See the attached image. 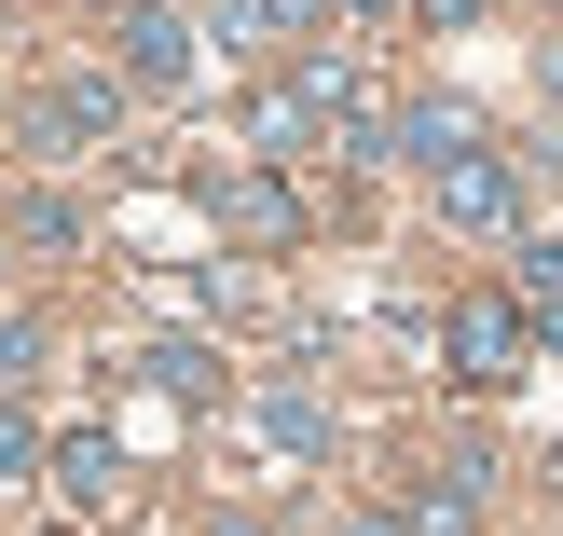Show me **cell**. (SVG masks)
<instances>
[{
	"instance_id": "6da1fadb",
	"label": "cell",
	"mask_w": 563,
	"mask_h": 536,
	"mask_svg": "<svg viewBox=\"0 0 563 536\" xmlns=\"http://www.w3.org/2000/svg\"><path fill=\"white\" fill-rule=\"evenodd\" d=\"M192 42H207V28H192L179 0H124V14H110V69L152 83V97H179V83H192Z\"/></svg>"
},
{
	"instance_id": "7a4b0ae2",
	"label": "cell",
	"mask_w": 563,
	"mask_h": 536,
	"mask_svg": "<svg viewBox=\"0 0 563 536\" xmlns=\"http://www.w3.org/2000/svg\"><path fill=\"white\" fill-rule=\"evenodd\" d=\"M124 97H137L124 69H55L42 97H27V138H42V152H97V138L124 124Z\"/></svg>"
},
{
	"instance_id": "8fae6325",
	"label": "cell",
	"mask_w": 563,
	"mask_h": 536,
	"mask_svg": "<svg viewBox=\"0 0 563 536\" xmlns=\"http://www.w3.org/2000/svg\"><path fill=\"white\" fill-rule=\"evenodd\" d=\"M317 14H330V0H220V42H234V55H262V42H317Z\"/></svg>"
},
{
	"instance_id": "5bb4252c",
	"label": "cell",
	"mask_w": 563,
	"mask_h": 536,
	"mask_svg": "<svg viewBox=\"0 0 563 536\" xmlns=\"http://www.w3.org/2000/svg\"><path fill=\"white\" fill-rule=\"evenodd\" d=\"M14 385H42V330H27V317H0V400H14Z\"/></svg>"
},
{
	"instance_id": "3957f363",
	"label": "cell",
	"mask_w": 563,
	"mask_h": 536,
	"mask_svg": "<svg viewBox=\"0 0 563 536\" xmlns=\"http://www.w3.org/2000/svg\"><path fill=\"white\" fill-rule=\"evenodd\" d=\"M440 220H454V234H522V165H509V152L440 165Z\"/></svg>"
},
{
	"instance_id": "8992f818",
	"label": "cell",
	"mask_w": 563,
	"mask_h": 536,
	"mask_svg": "<svg viewBox=\"0 0 563 536\" xmlns=\"http://www.w3.org/2000/svg\"><path fill=\"white\" fill-rule=\"evenodd\" d=\"M385 152H412V165H427V179H440V165L495 152V138H482V110H467V97H412L399 124H385Z\"/></svg>"
},
{
	"instance_id": "30bf717a",
	"label": "cell",
	"mask_w": 563,
	"mask_h": 536,
	"mask_svg": "<svg viewBox=\"0 0 563 536\" xmlns=\"http://www.w3.org/2000/svg\"><path fill=\"white\" fill-rule=\"evenodd\" d=\"M247 152H262V165L317 152V110H302V83H247Z\"/></svg>"
},
{
	"instance_id": "9c48e42d",
	"label": "cell",
	"mask_w": 563,
	"mask_h": 536,
	"mask_svg": "<svg viewBox=\"0 0 563 536\" xmlns=\"http://www.w3.org/2000/svg\"><path fill=\"white\" fill-rule=\"evenodd\" d=\"M137 372H152L179 413H207V400H220V344H192V330H152V344H137Z\"/></svg>"
},
{
	"instance_id": "5b68a950",
	"label": "cell",
	"mask_w": 563,
	"mask_h": 536,
	"mask_svg": "<svg viewBox=\"0 0 563 536\" xmlns=\"http://www.w3.org/2000/svg\"><path fill=\"white\" fill-rule=\"evenodd\" d=\"M55 495H69L82 523H110V510H124V495H137V468H124V440H97V427H69V440H55Z\"/></svg>"
},
{
	"instance_id": "2e32d148",
	"label": "cell",
	"mask_w": 563,
	"mask_h": 536,
	"mask_svg": "<svg viewBox=\"0 0 563 536\" xmlns=\"http://www.w3.org/2000/svg\"><path fill=\"white\" fill-rule=\"evenodd\" d=\"M27 468H42V440H27L14 413H0V482H27Z\"/></svg>"
},
{
	"instance_id": "7c38bea8",
	"label": "cell",
	"mask_w": 563,
	"mask_h": 536,
	"mask_svg": "<svg viewBox=\"0 0 563 536\" xmlns=\"http://www.w3.org/2000/svg\"><path fill=\"white\" fill-rule=\"evenodd\" d=\"M220 207H234V220H247L262 248H302V193L275 179V165H262V179H220Z\"/></svg>"
},
{
	"instance_id": "9a60e30c",
	"label": "cell",
	"mask_w": 563,
	"mask_h": 536,
	"mask_svg": "<svg viewBox=\"0 0 563 536\" xmlns=\"http://www.w3.org/2000/svg\"><path fill=\"white\" fill-rule=\"evenodd\" d=\"M522 303H537V317H563V248H550V234L522 248Z\"/></svg>"
},
{
	"instance_id": "e0dca14e",
	"label": "cell",
	"mask_w": 563,
	"mask_h": 536,
	"mask_svg": "<svg viewBox=\"0 0 563 536\" xmlns=\"http://www.w3.org/2000/svg\"><path fill=\"white\" fill-rule=\"evenodd\" d=\"M220 536H262V523H220Z\"/></svg>"
},
{
	"instance_id": "277c9868",
	"label": "cell",
	"mask_w": 563,
	"mask_h": 536,
	"mask_svg": "<svg viewBox=\"0 0 563 536\" xmlns=\"http://www.w3.org/2000/svg\"><path fill=\"white\" fill-rule=\"evenodd\" d=\"M522 344H537V330H522L509 303H454V330H440L454 385H522Z\"/></svg>"
},
{
	"instance_id": "ba28073f",
	"label": "cell",
	"mask_w": 563,
	"mask_h": 536,
	"mask_svg": "<svg viewBox=\"0 0 563 536\" xmlns=\"http://www.w3.org/2000/svg\"><path fill=\"white\" fill-rule=\"evenodd\" d=\"M385 523H399V536H482V468H427Z\"/></svg>"
},
{
	"instance_id": "4fadbf2b",
	"label": "cell",
	"mask_w": 563,
	"mask_h": 536,
	"mask_svg": "<svg viewBox=\"0 0 563 536\" xmlns=\"http://www.w3.org/2000/svg\"><path fill=\"white\" fill-rule=\"evenodd\" d=\"M0 248H82V207L69 193H27V207L0 220Z\"/></svg>"
},
{
	"instance_id": "52a82bcc",
	"label": "cell",
	"mask_w": 563,
	"mask_h": 536,
	"mask_svg": "<svg viewBox=\"0 0 563 536\" xmlns=\"http://www.w3.org/2000/svg\"><path fill=\"white\" fill-rule=\"evenodd\" d=\"M247 440H262L275 468H317L330 455V413L302 400V385H262V400H247Z\"/></svg>"
}]
</instances>
